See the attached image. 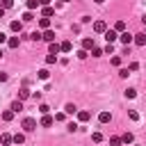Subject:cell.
<instances>
[{"label": "cell", "mask_w": 146, "mask_h": 146, "mask_svg": "<svg viewBox=\"0 0 146 146\" xmlns=\"http://www.w3.org/2000/svg\"><path fill=\"white\" fill-rule=\"evenodd\" d=\"M78 119H80V121H89V119H91V114H89L87 110H80V112H78Z\"/></svg>", "instance_id": "d6986e66"}, {"label": "cell", "mask_w": 146, "mask_h": 146, "mask_svg": "<svg viewBox=\"0 0 146 146\" xmlns=\"http://www.w3.org/2000/svg\"><path fill=\"white\" fill-rule=\"evenodd\" d=\"M114 30H116L119 34H121V32H125V23H123V21H116V23H114Z\"/></svg>", "instance_id": "44dd1931"}, {"label": "cell", "mask_w": 146, "mask_h": 146, "mask_svg": "<svg viewBox=\"0 0 146 146\" xmlns=\"http://www.w3.org/2000/svg\"><path fill=\"white\" fill-rule=\"evenodd\" d=\"M52 14H55V9H52V7H43V9H41V16H46V18H50Z\"/></svg>", "instance_id": "ffe728a7"}, {"label": "cell", "mask_w": 146, "mask_h": 146, "mask_svg": "<svg viewBox=\"0 0 146 146\" xmlns=\"http://www.w3.org/2000/svg\"><path fill=\"white\" fill-rule=\"evenodd\" d=\"M14 114H16L14 110H5V112H2V121H11V119H14Z\"/></svg>", "instance_id": "ac0fdd59"}, {"label": "cell", "mask_w": 146, "mask_h": 146, "mask_svg": "<svg viewBox=\"0 0 146 146\" xmlns=\"http://www.w3.org/2000/svg\"><path fill=\"white\" fill-rule=\"evenodd\" d=\"M121 141H123L125 146H128V144H132V135H130V132H125V135H121Z\"/></svg>", "instance_id": "cb8c5ba5"}, {"label": "cell", "mask_w": 146, "mask_h": 146, "mask_svg": "<svg viewBox=\"0 0 146 146\" xmlns=\"http://www.w3.org/2000/svg\"><path fill=\"white\" fill-rule=\"evenodd\" d=\"M119 39H121V43H123V46H130V43L135 41V34H130V32H121V34H119Z\"/></svg>", "instance_id": "7a4b0ae2"}, {"label": "cell", "mask_w": 146, "mask_h": 146, "mask_svg": "<svg viewBox=\"0 0 146 146\" xmlns=\"http://www.w3.org/2000/svg\"><path fill=\"white\" fill-rule=\"evenodd\" d=\"M0 82H7V73H2V71H0Z\"/></svg>", "instance_id": "f35d334b"}, {"label": "cell", "mask_w": 146, "mask_h": 146, "mask_svg": "<svg viewBox=\"0 0 146 146\" xmlns=\"http://www.w3.org/2000/svg\"><path fill=\"white\" fill-rule=\"evenodd\" d=\"M0 43H7V34L5 32H0Z\"/></svg>", "instance_id": "74e56055"}, {"label": "cell", "mask_w": 146, "mask_h": 146, "mask_svg": "<svg viewBox=\"0 0 146 146\" xmlns=\"http://www.w3.org/2000/svg\"><path fill=\"white\" fill-rule=\"evenodd\" d=\"M39 112H41V114H48L50 107H48V105H39Z\"/></svg>", "instance_id": "d590c367"}, {"label": "cell", "mask_w": 146, "mask_h": 146, "mask_svg": "<svg viewBox=\"0 0 146 146\" xmlns=\"http://www.w3.org/2000/svg\"><path fill=\"white\" fill-rule=\"evenodd\" d=\"M78 57H80V59H84V57H87V50H84V48H82V50H78Z\"/></svg>", "instance_id": "8d00e7d4"}, {"label": "cell", "mask_w": 146, "mask_h": 146, "mask_svg": "<svg viewBox=\"0 0 146 146\" xmlns=\"http://www.w3.org/2000/svg\"><path fill=\"white\" fill-rule=\"evenodd\" d=\"M121 144H123L121 137H112V139H110V146H121Z\"/></svg>", "instance_id": "4316f807"}, {"label": "cell", "mask_w": 146, "mask_h": 146, "mask_svg": "<svg viewBox=\"0 0 146 146\" xmlns=\"http://www.w3.org/2000/svg\"><path fill=\"white\" fill-rule=\"evenodd\" d=\"M59 46H62V52H71V50H73V43H71V41H62Z\"/></svg>", "instance_id": "2e32d148"}, {"label": "cell", "mask_w": 146, "mask_h": 146, "mask_svg": "<svg viewBox=\"0 0 146 146\" xmlns=\"http://www.w3.org/2000/svg\"><path fill=\"white\" fill-rule=\"evenodd\" d=\"M9 110H14V112H16V114H18V112H21V110H23V100H14V103H11V107H9Z\"/></svg>", "instance_id": "e0dca14e"}, {"label": "cell", "mask_w": 146, "mask_h": 146, "mask_svg": "<svg viewBox=\"0 0 146 146\" xmlns=\"http://www.w3.org/2000/svg\"><path fill=\"white\" fill-rule=\"evenodd\" d=\"M132 43H137V46H146V32L135 34V41H132Z\"/></svg>", "instance_id": "5b68a950"}, {"label": "cell", "mask_w": 146, "mask_h": 146, "mask_svg": "<svg viewBox=\"0 0 146 146\" xmlns=\"http://www.w3.org/2000/svg\"><path fill=\"white\" fill-rule=\"evenodd\" d=\"M11 141H14V137H11V135H7V132H5V135H0V144H2V146L11 144Z\"/></svg>", "instance_id": "5bb4252c"}, {"label": "cell", "mask_w": 146, "mask_h": 146, "mask_svg": "<svg viewBox=\"0 0 146 146\" xmlns=\"http://www.w3.org/2000/svg\"><path fill=\"white\" fill-rule=\"evenodd\" d=\"M62 2H68V0H62Z\"/></svg>", "instance_id": "f6af8a7d"}, {"label": "cell", "mask_w": 146, "mask_h": 146, "mask_svg": "<svg viewBox=\"0 0 146 146\" xmlns=\"http://www.w3.org/2000/svg\"><path fill=\"white\" fill-rule=\"evenodd\" d=\"M43 41L52 43V41H55V32H52V30H46V32H43Z\"/></svg>", "instance_id": "4fadbf2b"}, {"label": "cell", "mask_w": 146, "mask_h": 146, "mask_svg": "<svg viewBox=\"0 0 146 146\" xmlns=\"http://www.w3.org/2000/svg\"><path fill=\"white\" fill-rule=\"evenodd\" d=\"M98 121H100V123H110V121H112V114H110V112H100V114H98Z\"/></svg>", "instance_id": "7c38bea8"}, {"label": "cell", "mask_w": 146, "mask_h": 146, "mask_svg": "<svg viewBox=\"0 0 146 146\" xmlns=\"http://www.w3.org/2000/svg\"><path fill=\"white\" fill-rule=\"evenodd\" d=\"M94 2H98V5H103V2H105V0H94Z\"/></svg>", "instance_id": "7bdbcfd3"}, {"label": "cell", "mask_w": 146, "mask_h": 146, "mask_svg": "<svg viewBox=\"0 0 146 146\" xmlns=\"http://www.w3.org/2000/svg\"><path fill=\"white\" fill-rule=\"evenodd\" d=\"M2 16H5V7H0V18H2Z\"/></svg>", "instance_id": "60d3db41"}, {"label": "cell", "mask_w": 146, "mask_h": 146, "mask_svg": "<svg viewBox=\"0 0 146 146\" xmlns=\"http://www.w3.org/2000/svg\"><path fill=\"white\" fill-rule=\"evenodd\" d=\"M39 2H41V7H48L50 5V0H39Z\"/></svg>", "instance_id": "ab89813d"}, {"label": "cell", "mask_w": 146, "mask_h": 146, "mask_svg": "<svg viewBox=\"0 0 146 146\" xmlns=\"http://www.w3.org/2000/svg\"><path fill=\"white\" fill-rule=\"evenodd\" d=\"M30 96H32V91H30V89H27V87H23V89H21V91H18V100H27V98H30Z\"/></svg>", "instance_id": "ba28073f"}, {"label": "cell", "mask_w": 146, "mask_h": 146, "mask_svg": "<svg viewBox=\"0 0 146 146\" xmlns=\"http://www.w3.org/2000/svg\"><path fill=\"white\" fill-rule=\"evenodd\" d=\"M48 52H50V55H59V52H62V46H59V43H55V41H52V43H50V46H48Z\"/></svg>", "instance_id": "52a82bcc"}, {"label": "cell", "mask_w": 146, "mask_h": 146, "mask_svg": "<svg viewBox=\"0 0 146 146\" xmlns=\"http://www.w3.org/2000/svg\"><path fill=\"white\" fill-rule=\"evenodd\" d=\"M135 96H137L135 89H125V98H135Z\"/></svg>", "instance_id": "4dcf8cb0"}, {"label": "cell", "mask_w": 146, "mask_h": 146, "mask_svg": "<svg viewBox=\"0 0 146 146\" xmlns=\"http://www.w3.org/2000/svg\"><path fill=\"white\" fill-rule=\"evenodd\" d=\"M64 112H66V114H75V112H78V107H75L73 103H68V105L64 107Z\"/></svg>", "instance_id": "7402d4cb"}, {"label": "cell", "mask_w": 146, "mask_h": 146, "mask_svg": "<svg viewBox=\"0 0 146 146\" xmlns=\"http://www.w3.org/2000/svg\"><path fill=\"white\" fill-rule=\"evenodd\" d=\"M39 5H41L39 0H27V9H30V11H32V9H36Z\"/></svg>", "instance_id": "484cf974"}, {"label": "cell", "mask_w": 146, "mask_h": 146, "mask_svg": "<svg viewBox=\"0 0 146 146\" xmlns=\"http://www.w3.org/2000/svg\"><path fill=\"white\" fill-rule=\"evenodd\" d=\"M7 46H9V48H18V46H21V39H18V36H9V39H7Z\"/></svg>", "instance_id": "8fae6325"}, {"label": "cell", "mask_w": 146, "mask_h": 146, "mask_svg": "<svg viewBox=\"0 0 146 146\" xmlns=\"http://www.w3.org/2000/svg\"><path fill=\"white\" fill-rule=\"evenodd\" d=\"M52 123H55V119H52L50 114H43V119H41V125H43V128H50Z\"/></svg>", "instance_id": "9c48e42d"}, {"label": "cell", "mask_w": 146, "mask_h": 146, "mask_svg": "<svg viewBox=\"0 0 146 146\" xmlns=\"http://www.w3.org/2000/svg\"><path fill=\"white\" fill-rule=\"evenodd\" d=\"M30 39H32V41H39V39H43V34H39V32H32V34H30Z\"/></svg>", "instance_id": "f546056e"}, {"label": "cell", "mask_w": 146, "mask_h": 146, "mask_svg": "<svg viewBox=\"0 0 146 146\" xmlns=\"http://www.w3.org/2000/svg\"><path fill=\"white\" fill-rule=\"evenodd\" d=\"M2 7H5V9H11V7H14V0H2Z\"/></svg>", "instance_id": "836d02e7"}, {"label": "cell", "mask_w": 146, "mask_h": 146, "mask_svg": "<svg viewBox=\"0 0 146 146\" xmlns=\"http://www.w3.org/2000/svg\"><path fill=\"white\" fill-rule=\"evenodd\" d=\"M0 57H2V50H0Z\"/></svg>", "instance_id": "ee69618b"}, {"label": "cell", "mask_w": 146, "mask_h": 146, "mask_svg": "<svg viewBox=\"0 0 146 146\" xmlns=\"http://www.w3.org/2000/svg\"><path fill=\"white\" fill-rule=\"evenodd\" d=\"M36 75H39L41 80H48V78H50V73H48V68H41V71H39Z\"/></svg>", "instance_id": "d4e9b609"}, {"label": "cell", "mask_w": 146, "mask_h": 146, "mask_svg": "<svg viewBox=\"0 0 146 146\" xmlns=\"http://www.w3.org/2000/svg\"><path fill=\"white\" fill-rule=\"evenodd\" d=\"M39 25H41L43 30H50V18H46V16H41V18H39Z\"/></svg>", "instance_id": "9a60e30c"}, {"label": "cell", "mask_w": 146, "mask_h": 146, "mask_svg": "<svg viewBox=\"0 0 146 146\" xmlns=\"http://www.w3.org/2000/svg\"><path fill=\"white\" fill-rule=\"evenodd\" d=\"M141 23H144V25H146V14H144V16H141Z\"/></svg>", "instance_id": "b9f144b4"}, {"label": "cell", "mask_w": 146, "mask_h": 146, "mask_svg": "<svg viewBox=\"0 0 146 146\" xmlns=\"http://www.w3.org/2000/svg\"><path fill=\"white\" fill-rule=\"evenodd\" d=\"M55 62H57V55H50V52H48V57H46V64H55Z\"/></svg>", "instance_id": "f1b7e54d"}, {"label": "cell", "mask_w": 146, "mask_h": 146, "mask_svg": "<svg viewBox=\"0 0 146 146\" xmlns=\"http://www.w3.org/2000/svg\"><path fill=\"white\" fill-rule=\"evenodd\" d=\"M96 43H94V36H87V39H82V48L84 50H91Z\"/></svg>", "instance_id": "8992f818"}, {"label": "cell", "mask_w": 146, "mask_h": 146, "mask_svg": "<svg viewBox=\"0 0 146 146\" xmlns=\"http://www.w3.org/2000/svg\"><path fill=\"white\" fill-rule=\"evenodd\" d=\"M105 30H107L105 21H96V23H94V32H98V34H105Z\"/></svg>", "instance_id": "277c9868"}, {"label": "cell", "mask_w": 146, "mask_h": 146, "mask_svg": "<svg viewBox=\"0 0 146 146\" xmlns=\"http://www.w3.org/2000/svg\"><path fill=\"white\" fill-rule=\"evenodd\" d=\"M128 116H130V119H132V121H137V119H139V114H137V112H135V110H128Z\"/></svg>", "instance_id": "1f68e13d"}, {"label": "cell", "mask_w": 146, "mask_h": 146, "mask_svg": "<svg viewBox=\"0 0 146 146\" xmlns=\"http://www.w3.org/2000/svg\"><path fill=\"white\" fill-rule=\"evenodd\" d=\"M116 39H119V32L116 30H105V41L107 43H114Z\"/></svg>", "instance_id": "3957f363"}, {"label": "cell", "mask_w": 146, "mask_h": 146, "mask_svg": "<svg viewBox=\"0 0 146 146\" xmlns=\"http://www.w3.org/2000/svg\"><path fill=\"white\" fill-rule=\"evenodd\" d=\"M23 141H25V135L23 132H16L14 135V144H23Z\"/></svg>", "instance_id": "603a6c76"}, {"label": "cell", "mask_w": 146, "mask_h": 146, "mask_svg": "<svg viewBox=\"0 0 146 146\" xmlns=\"http://www.w3.org/2000/svg\"><path fill=\"white\" fill-rule=\"evenodd\" d=\"M32 18H34V16H32V11H30V9H27V11H25V14H23V21H32Z\"/></svg>", "instance_id": "e575fe53"}, {"label": "cell", "mask_w": 146, "mask_h": 146, "mask_svg": "<svg viewBox=\"0 0 146 146\" xmlns=\"http://www.w3.org/2000/svg\"><path fill=\"white\" fill-rule=\"evenodd\" d=\"M91 139L98 144V141H103V135H100V132H94V135H91Z\"/></svg>", "instance_id": "d6a6232c"}, {"label": "cell", "mask_w": 146, "mask_h": 146, "mask_svg": "<svg viewBox=\"0 0 146 146\" xmlns=\"http://www.w3.org/2000/svg\"><path fill=\"white\" fill-rule=\"evenodd\" d=\"M91 55H94V57H100V55H103V50H100L98 46H94V48H91Z\"/></svg>", "instance_id": "83f0119b"}, {"label": "cell", "mask_w": 146, "mask_h": 146, "mask_svg": "<svg viewBox=\"0 0 146 146\" xmlns=\"http://www.w3.org/2000/svg\"><path fill=\"white\" fill-rule=\"evenodd\" d=\"M34 128H36V121H34L32 116H27V119H23V130H25V132H32Z\"/></svg>", "instance_id": "6da1fadb"}, {"label": "cell", "mask_w": 146, "mask_h": 146, "mask_svg": "<svg viewBox=\"0 0 146 146\" xmlns=\"http://www.w3.org/2000/svg\"><path fill=\"white\" fill-rule=\"evenodd\" d=\"M9 27H11V32H21L23 30V21H11Z\"/></svg>", "instance_id": "30bf717a"}]
</instances>
